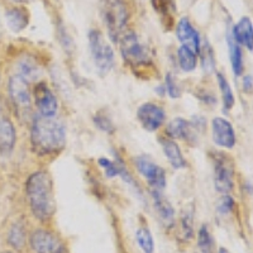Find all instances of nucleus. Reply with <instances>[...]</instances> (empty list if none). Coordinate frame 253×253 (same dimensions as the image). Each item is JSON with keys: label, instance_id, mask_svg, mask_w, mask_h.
<instances>
[{"label": "nucleus", "instance_id": "nucleus-14", "mask_svg": "<svg viewBox=\"0 0 253 253\" xmlns=\"http://www.w3.org/2000/svg\"><path fill=\"white\" fill-rule=\"evenodd\" d=\"M153 205H155L156 213L160 216V220L166 228H171L175 224V210L169 199L162 194V191L152 190Z\"/></svg>", "mask_w": 253, "mask_h": 253}, {"label": "nucleus", "instance_id": "nucleus-28", "mask_svg": "<svg viewBox=\"0 0 253 253\" xmlns=\"http://www.w3.org/2000/svg\"><path fill=\"white\" fill-rule=\"evenodd\" d=\"M98 164L99 166L103 169V171L105 172L107 177L113 178L115 177V176L119 175V167L117 161H112V160H109V158L107 157H100L99 158Z\"/></svg>", "mask_w": 253, "mask_h": 253}, {"label": "nucleus", "instance_id": "nucleus-19", "mask_svg": "<svg viewBox=\"0 0 253 253\" xmlns=\"http://www.w3.org/2000/svg\"><path fill=\"white\" fill-rule=\"evenodd\" d=\"M227 44L228 49H229V58L232 70H233L234 75L241 76L242 71H243V57H242L241 46H239L238 42L233 37L232 28L228 29L227 32Z\"/></svg>", "mask_w": 253, "mask_h": 253}, {"label": "nucleus", "instance_id": "nucleus-27", "mask_svg": "<svg viewBox=\"0 0 253 253\" xmlns=\"http://www.w3.org/2000/svg\"><path fill=\"white\" fill-rule=\"evenodd\" d=\"M94 124L98 126L99 129L105 133H113L115 130L114 123L107 114H103L101 112L96 113L94 115Z\"/></svg>", "mask_w": 253, "mask_h": 253}, {"label": "nucleus", "instance_id": "nucleus-7", "mask_svg": "<svg viewBox=\"0 0 253 253\" xmlns=\"http://www.w3.org/2000/svg\"><path fill=\"white\" fill-rule=\"evenodd\" d=\"M233 165L225 155L219 153L215 157L214 164V184L216 191L221 194H228L233 190Z\"/></svg>", "mask_w": 253, "mask_h": 253}, {"label": "nucleus", "instance_id": "nucleus-4", "mask_svg": "<svg viewBox=\"0 0 253 253\" xmlns=\"http://www.w3.org/2000/svg\"><path fill=\"white\" fill-rule=\"evenodd\" d=\"M89 47L95 67L100 74H108L114 65V51L98 29L89 32Z\"/></svg>", "mask_w": 253, "mask_h": 253}, {"label": "nucleus", "instance_id": "nucleus-11", "mask_svg": "<svg viewBox=\"0 0 253 253\" xmlns=\"http://www.w3.org/2000/svg\"><path fill=\"white\" fill-rule=\"evenodd\" d=\"M29 242L32 250L36 253H63V246L61 241L48 230H35Z\"/></svg>", "mask_w": 253, "mask_h": 253}, {"label": "nucleus", "instance_id": "nucleus-36", "mask_svg": "<svg viewBox=\"0 0 253 253\" xmlns=\"http://www.w3.org/2000/svg\"><path fill=\"white\" fill-rule=\"evenodd\" d=\"M1 253H13V252H10V251H4V252H1Z\"/></svg>", "mask_w": 253, "mask_h": 253}, {"label": "nucleus", "instance_id": "nucleus-21", "mask_svg": "<svg viewBox=\"0 0 253 253\" xmlns=\"http://www.w3.org/2000/svg\"><path fill=\"white\" fill-rule=\"evenodd\" d=\"M18 67H19V75L28 83L38 80V78L42 75V69H41L40 63L29 56L22 58L18 63Z\"/></svg>", "mask_w": 253, "mask_h": 253}, {"label": "nucleus", "instance_id": "nucleus-33", "mask_svg": "<svg viewBox=\"0 0 253 253\" xmlns=\"http://www.w3.org/2000/svg\"><path fill=\"white\" fill-rule=\"evenodd\" d=\"M243 90L246 92H251L253 90V78L251 75L245 76L243 79Z\"/></svg>", "mask_w": 253, "mask_h": 253}, {"label": "nucleus", "instance_id": "nucleus-15", "mask_svg": "<svg viewBox=\"0 0 253 253\" xmlns=\"http://www.w3.org/2000/svg\"><path fill=\"white\" fill-rule=\"evenodd\" d=\"M17 141V133L12 121L0 113V153L8 155L13 151Z\"/></svg>", "mask_w": 253, "mask_h": 253}, {"label": "nucleus", "instance_id": "nucleus-22", "mask_svg": "<svg viewBox=\"0 0 253 253\" xmlns=\"http://www.w3.org/2000/svg\"><path fill=\"white\" fill-rule=\"evenodd\" d=\"M196 53L191 51L190 48L185 46H180L177 51V58H178V65L181 67L182 71L185 72H191L196 69Z\"/></svg>", "mask_w": 253, "mask_h": 253}, {"label": "nucleus", "instance_id": "nucleus-17", "mask_svg": "<svg viewBox=\"0 0 253 253\" xmlns=\"http://www.w3.org/2000/svg\"><path fill=\"white\" fill-rule=\"evenodd\" d=\"M161 146L162 150H164L165 156H166V158L169 160L170 165L175 169V170H181V169H185V167H186V160H185L184 155H182L178 144L176 143L173 139H161Z\"/></svg>", "mask_w": 253, "mask_h": 253}, {"label": "nucleus", "instance_id": "nucleus-29", "mask_svg": "<svg viewBox=\"0 0 253 253\" xmlns=\"http://www.w3.org/2000/svg\"><path fill=\"white\" fill-rule=\"evenodd\" d=\"M193 211L190 209H186L182 213L181 216V227H182V233H184V237L186 239H191L194 233V229H193Z\"/></svg>", "mask_w": 253, "mask_h": 253}, {"label": "nucleus", "instance_id": "nucleus-10", "mask_svg": "<svg viewBox=\"0 0 253 253\" xmlns=\"http://www.w3.org/2000/svg\"><path fill=\"white\" fill-rule=\"evenodd\" d=\"M35 104L38 112L43 117H56L58 110V100L46 83L36 84L33 90Z\"/></svg>", "mask_w": 253, "mask_h": 253}, {"label": "nucleus", "instance_id": "nucleus-16", "mask_svg": "<svg viewBox=\"0 0 253 253\" xmlns=\"http://www.w3.org/2000/svg\"><path fill=\"white\" fill-rule=\"evenodd\" d=\"M232 33L239 46L246 47L248 51H253V23L251 18H241L238 23L232 28Z\"/></svg>", "mask_w": 253, "mask_h": 253}, {"label": "nucleus", "instance_id": "nucleus-1", "mask_svg": "<svg viewBox=\"0 0 253 253\" xmlns=\"http://www.w3.org/2000/svg\"><path fill=\"white\" fill-rule=\"evenodd\" d=\"M31 141L40 155L60 152L66 144V126L56 117L37 115L32 122Z\"/></svg>", "mask_w": 253, "mask_h": 253}, {"label": "nucleus", "instance_id": "nucleus-12", "mask_svg": "<svg viewBox=\"0 0 253 253\" xmlns=\"http://www.w3.org/2000/svg\"><path fill=\"white\" fill-rule=\"evenodd\" d=\"M211 135L216 146L223 148H233L236 146V132L229 121L216 117L211 121Z\"/></svg>", "mask_w": 253, "mask_h": 253}, {"label": "nucleus", "instance_id": "nucleus-25", "mask_svg": "<svg viewBox=\"0 0 253 253\" xmlns=\"http://www.w3.org/2000/svg\"><path fill=\"white\" fill-rule=\"evenodd\" d=\"M198 246L202 253H213L214 239L207 224L202 225L198 233Z\"/></svg>", "mask_w": 253, "mask_h": 253}, {"label": "nucleus", "instance_id": "nucleus-31", "mask_svg": "<svg viewBox=\"0 0 253 253\" xmlns=\"http://www.w3.org/2000/svg\"><path fill=\"white\" fill-rule=\"evenodd\" d=\"M234 205H236V203H234L233 198L230 195H224L219 200L216 209L221 214H229L234 209Z\"/></svg>", "mask_w": 253, "mask_h": 253}, {"label": "nucleus", "instance_id": "nucleus-13", "mask_svg": "<svg viewBox=\"0 0 253 253\" xmlns=\"http://www.w3.org/2000/svg\"><path fill=\"white\" fill-rule=\"evenodd\" d=\"M176 36L182 46L194 51L196 55H200V51H202L200 35L187 18H181L178 20L177 26H176Z\"/></svg>", "mask_w": 253, "mask_h": 253}, {"label": "nucleus", "instance_id": "nucleus-9", "mask_svg": "<svg viewBox=\"0 0 253 253\" xmlns=\"http://www.w3.org/2000/svg\"><path fill=\"white\" fill-rule=\"evenodd\" d=\"M137 119L139 124L148 132L160 129L166 121V113L155 103H144L137 110Z\"/></svg>", "mask_w": 253, "mask_h": 253}, {"label": "nucleus", "instance_id": "nucleus-5", "mask_svg": "<svg viewBox=\"0 0 253 253\" xmlns=\"http://www.w3.org/2000/svg\"><path fill=\"white\" fill-rule=\"evenodd\" d=\"M121 44V52L123 60L133 67L146 66L151 62L148 49L141 42L139 37L134 32L126 31L122 35L118 42Z\"/></svg>", "mask_w": 253, "mask_h": 253}, {"label": "nucleus", "instance_id": "nucleus-26", "mask_svg": "<svg viewBox=\"0 0 253 253\" xmlns=\"http://www.w3.org/2000/svg\"><path fill=\"white\" fill-rule=\"evenodd\" d=\"M9 245L14 247L15 250H22L26 243V230L22 224L13 225L8 234Z\"/></svg>", "mask_w": 253, "mask_h": 253}, {"label": "nucleus", "instance_id": "nucleus-24", "mask_svg": "<svg viewBox=\"0 0 253 253\" xmlns=\"http://www.w3.org/2000/svg\"><path fill=\"white\" fill-rule=\"evenodd\" d=\"M135 241H137V243H138V246L144 253H153V251H155V241H153L152 233H151L148 228H139L135 232Z\"/></svg>", "mask_w": 253, "mask_h": 253}, {"label": "nucleus", "instance_id": "nucleus-32", "mask_svg": "<svg viewBox=\"0 0 253 253\" xmlns=\"http://www.w3.org/2000/svg\"><path fill=\"white\" fill-rule=\"evenodd\" d=\"M200 55H203V65H204L205 69H208V67H210V69H213L214 67V63H213V55H211V51H210V48L207 47L204 48V51H200Z\"/></svg>", "mask_w": 253, "mask_h": 253}, {"label": "nucleus", "instance_id": "nucleus-8", "mask_svg": "<svg viewBox=\"0 0 253 253\" xmlns=\"http://www.w3.org/2000/svg\"><path fill=\"white\" fill-rule=\"evenodd\" d=\"M9 95L13 101V105L19 113H28L31 110V91L28 87V81L24 80L20 75H14L9 80Z\"/></svg>", "mask_w": 253, "mask_h": 253}, {"label": "nucleus", "instance_id": "nucleus-3", "mask_svg": "<svg viewBox=\"0 0 253 253\" xmlns=\"http://www.w3.org/2000/svg\"><path fill=\"white\" fill-rule=\"evenodd\" d=\"M100 12L103 22L107 27L108 36L113 42H119L126 32L129 19V12L124 0H101Z\"/></svg>", "mask_w": 253, "mask_h": 253}, {"label": "nucleus", "instance_id": "nucleus-35", "mask_svg": "<svg viewBox=\"0 0 253 253\" xmlns=\"http://www.w3.org/2000/svg\"><path fill=\"white\" fill-rule=\"evenodd\" d=\"M12 1H14V3H20V1H23V0H12Z\"/></svg>", "mask_w": 253, "mask_h": 253}, {"label": "nucleus", "instance_id": "nucleus-20", "mask_svg": "<svg viewBox=\"0 0 253 253\" xmlns=\"http://www.w3.org/2000/svg\"><path fill=\"white\" fill-rule=\"evenodd\" d=\"M193 124L187 122L184 118H175L173 121L170 122V124L167 126L166 132L169 133L171 138L184 139V141H189L193 137Z\"/></svg>", "mask_w": 253, "mask_h": 253}, {"label": "nucleus", "instance_id": "nucleus-34", "mask_svg": "<svg viewBox=\"0 0 253 253\" xmlns=\"http://www.w3.org/2000/svg\"><path fill=\"white\" fill-rule=\"evenodd\" d=\"M219 253H230V252H229V251L227 250V248L220 247V248H219Z\"/></svg>", "mask_w": 253, "mask_h": 253}, {"label": "nucleus", "instance_id": "nucleus-23", "mask_svg": "<svg viewBox=\"0 0 253 253\" xmlns=\"http://www.w3.org/2000/svg\"><path fill=\"white\" fill-rule=\"evenodd\" d=\"M216 80H218V86L220 89L221 92V99H223V105L227 110L232 109L234 107V103H236V99H234L233 90L230 87L229 83L225 79V76L220 72L216 74Z\"/></svg>", "mask_w": 253, "mask_h": 253}, {"label": "nucleus", "instance_id": "nucleus-18", "mask_svg": "<svg viewBox=\"0 0 253 253\" xmlns=\"http://www.w3.org/2000/svg\"><path fill=\"white\" fill-rule=\"evenodd\" d=\"M5 22L6 26L9 27V29L15 33L18 32H22L23 29L27 28L29 22V15L24 8H19V6H15V8L9 9L6 10L5 14Z\"/></svg>", "mask_w": 253, "mask_h": 253}, {"label": "nucleus", "instance_id": "nucleus-2", "mask_svg": "<svg viewBox=\"0 0 253 253\" xmlns=\"http://www.w3.org/2000/svg\"><path fill=\"white\" fill-rule=\"evenodd\" d=\"M26 193L33 215L42 221L51 219L56 210L51 176L44 171L31 175L27 180Z\"/></svg>", "mask_w": 253, "mask_h": 253}, {"label": "nucleus", "instance_id": "nucleus-30", "mask_svg": "<svg viewBox=\"0 0 253 253\" xmlns=\"http://www.w3.org/2000/svg\"><path fill=\"white\" fill-rule=\"evenodd\" d=\"M166 91H167V94L170 95V98H172V99L180 98V95H181L180 87H178L175 78H173L171 74H167L166 75Z\"/></svg>", "mask_w": 253, "mask_h": 253}, {"label": "nucleus", "instance_id": "nucleus-6", "mask_svg": "<svg viewBox=\"0 0 253 253\" xmlns=\"http://www.w3.org/2000/svg\"><path fill=\"white\" fill-rule=\"evenodd\" d=\"M135 167L142 176L151 185L152 190L164 191L166 187V172L161 166H158L155 161H152L147 156H139L135 158Z\"/></svg>", "mask_w": 253, "mask_h": 253}]
</instances>
